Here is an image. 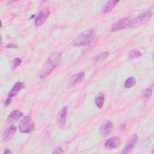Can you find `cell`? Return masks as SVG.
<instances>
[{
  "label": "cell",
  "instance_id": "14",
  "mask_svg": "<svg viewBox=\"0 0 154 154\" xmlns=\"http://www.w3.org/2000/svg\"><path fill=\"white\" fill-rule=\"evenodd\" d=\"M23 116L22 112H21L19 109L13 110L11 112V113L8 115L7 117V122L8 123H13L14 122L19 120Z\"/></svg>",
  "mask_w": 154,
  "mask_h": 154
},
{
  "label": "cell",
  "instance_id": "15",
  "mask_svg": "<svg viewBox=\"0 0 154 154\" xmlns=\"http://www.w3.org/2000/svg\"><path fill=\"white\" fill-rule=\"evenodd\" d=\"M119 2V1L110 0L106 1L102 8V12L103 13H107L111 11Z\"/></svg>",
  "mask_w": 154,
  "mask_h": 154
},
{
  "label": "cell",
  "instance_id": "24",
  "mask_svg": "<svg viewBox=\"0 0 154 154\" xmlns=\"http://www.w3.org/2000/svg\"><path fill=\"white\" fill-rule=\"evenodd\" d=\"M11 153V152L9 149H5L4 152H3L4 154H7V153Z\"/></svg>",
  "mask_w": 154,
  "mask_h": 154
},
{
  "label": "cell",
  "instance_id": "10",
  "mask_svg": "<svg viewBox=\"0 0 154 154\" xmlns=\"http://www.w3.org/2000/svg\"><path fill=\"white\" fill-rule=\"evenodd\" d=\"M16 131V127L13 125H11L5 130H4L2 135V141L4 143L7 142L9 141L14 135Z\"/></svg>",
  "mask_w": 154,
  "mask_h": 154
},
{
  "label": "cell",
  "instance_id": "17",
  "mask_svg": "<svg viewBox=\"0 0 154 154\" xmlns=\"http://www.w3.org/2000/svg\"><path fill=\"white\" fill-rule=\"evenodd\" d=\"M109 55L108 52H102L96 55L94 58L93 60L94 62L96 63H99L100 61H103L105 59H106Z\"/></svg>",
  "mask_w": 154,
  "mask_h": 154
},
{
  "label": "cell",
  "instance_id": "22",
  "mask_svg": "<svg viewBox=\"0 0 154 154\" xmlns=\"http://www.w3.org/2000/svg\"><path fill=\"white\" fill-rule=\"evenodd\" d=\"M63 152H64L61 147H58V148L55 149V150L53 152V153H61Z\"/></svg>",
  "mask_w": 154,
  "mask_h": 154
},
{
  "label": "cell",
  "instance_id": "13",
  "mask_svg": "<svg viewBox=\"0 0 154 154\" xmlns=\"http://www.w3.org/2000/svg\"><path fill=\"white\" fill-rule=\"evenodd\" d=\"M138 140V137L136 134H134L131 138L128 141V142L126 143V144L125 145V146L124 147L123 150H122V153L123 154H126V153H128L129 152L131 151L132 149H133V148L134 147L137 141Z\"/></svg>",
  "mask_w": 154,
  "mask_h": 154
},
{
  "label": "cell",
  "instance_id": "18",
  "mask_svg": "<svg viewBox=\"0 0 154 154\" xmlns=\"http://www.w3.org/2000/svg\"><path fill=\"white\" fill-rule=\"evenodd\" d=\"M136 83V79L134 77H130L128 78L125 83H124V86L125 88H131L132 86H134Z\"/></svg>",
  "mask_w": 154,
  "mask_h": 154
},
{
  "label": "cell",
  "instance_id": "23",
  "mask_svg": "<svg viewBox=\"0 0 154 154\" xmlns=\"http://www.w3.org/2000/svg\"><path fill=\"white\" fill-rule=\"evenodd\" d=\"M6 47H7V48L14 49V48H17L18 46H17V45H16V44H13V43H10V44L7 45Z\"/></svg>",
  "mask_w": 154,
  "mask_h": 154
},
{
  "label": "cell",
  "instance_id": "16",
  "mask_svg": "<svg viewBox=\"0 0 154 154\" xmlns=\"http://www.w3.org/2000/svg\"><path fill=\"white\" fill-rule=\"evenodd\" d=\"M104 100H105V96L103 93L102 92L99 93L95 98V103L96 106L99 108H102L104 103Z\"/></svg>",
  "mask_w": 154,
  "mask_h": 154
},
{
  "label": "cell",
  "instance_id": "5",
  "mask_svg": "<svg viewBox=\"0 0 154 154\" xmlns=\"http://www.w3.org/2000/svg\"><path fill=\"white\" fill-rule=\"evenodd\" d=\"M24 86H25L24 84L22 82H20V81L17 82L14 85L13 88L9 91V93L8 94V96H7V98L6 99V100L4 102V105L5 106H8L11 103L12 98L14 96H15L17 94V93L24 87Z\"/></svg>",
  "mask_w": 154,
  "mask_h": 154
},
{
  "label": "cell",
  "instance_id": "21",
  "mask_svg": "<svg viewBox=\"0 0 154 154\" xmlns=\"http://www.w3.org/2000/svg\"><path fill=\"white\" fill-rule=\"evenodd\" d=\"M22 63V60L19 58H16L14 60H13L12 62V68L16 69L17 66H19Z\"/></svg>",
  "mask_w": 154,
  "mask_h": 154
},
{
  "label": "cell",
  "instance_id": "4",
  "mask_svg": "<svg viewBox=\"0 0 154 154\" xmlns=\"http://www.w3.org/2000/svg\"><path fill=\"white\" fill-rule=\"evenodd\" d=\"M35 128V123L30 116H25L19 122V128L22 133H29L32 131Z\"/></svg>",
  "mask_w": 154,
  "mask_h": 154
},
{
  "label": "cell",
  "instance_id": "9",
  "mask_svg": "<svg viewBox=\"0 0 154 154\" xmlns=\"http://www.w3.org/2000/svg\"><path fill=\"white\" fill-rule=\"evenodd\" d=\"M120 144V139L118 137H112L108 138L104 143V146L108 149L117 148Z\"/></svg>",
  "mask_w": 154,
  "mask_h": 154
},
{
  "label": "cell",
  "instance_id": "7",
  "mask_svg": "<svg viewBox=\"0 0 154 154\" xmlns=\"http://www.w3.org/2000/svg\"><path fill=\"white\" fill-rule=\"evenodd\" d=\"M130 17H124L118 20L112 26V32H116L126 28L130 23Z\"/></svg>",
  "mask_w": 154,
  "mask_h": 154
},
{
  "label": "cell",
  "instance_id": "6",
  "mask_svg": "<svg viewBox=\"0 0 154 154\" xmlns=\"http://www.w3.org/2000/svg\"><path fill=\"white\" fill-rule=\"evenodd\" d=\"M49 14H50V10L49 8L46 7L43 8L40 11V13H38V14L37 15V16L35 19V22H34L35 25L36 26H40L42 24H43V23L46 21L47 18L49 17Z\"/></svg>",
  "mask_w": 154,
  "mask_h": 154
},
{
  "label": "cell",
  "instance_id": "11",
  "mask_svg": "<svg viewBox=\"0 0 154 154\" xmlns=\"http://www.w3.org/2000/svg\"><path fill=\"white\" fill-rule=\"evenodd\" d=\"M85 78V73L83 72H79L73 75L69 80V85L70 87H75L80 84Z\"/></svg>",
  "mask_w": 154,
  "mask_h": 154
},
{
  "label": "cell",
  "instance_id": "19",
  "mask_svg": "<svg viewBox=\"0 0 154 154\" xmlns=\"http://www.w3.org/2000/svg\"><path fill=\"white\" fill-rule=\"evenodd\" d=\"M141 55V52H140L139 51H137V50H132L129 54V57L131 59L140 57Z\"/></svg>",
  "mask_w": 154,
  "mask_h": 154
},
{
  "label": "cell",
  "instance_id": "12",
  "mask_svg": "<svg viewBox=\"0 0 154 154\" xmlns=\"http://www.w3.org/2000/svg\"><path fill=\"white\" fill-rule=\"evenodd\" d=\"M67 114V108L66 106H64L63 108H61V109L59 111L57 115V122L58 125L61 127L64 126V125L66 123Z\"/></svg>",
  "mask_w": 154,
  "mask_h": 154
},
{
  "label": "cell",
  "instance_id": "20",
  "mask_svg": "<svg viewBox=\"0 0 154 154\" xmlns=\"http://www.w3.org/2000/svg\"><path fill=\"white\" fill-rule=\"evenodd\" d=\"M152 94V90L151 88H146L143 92V96L146 99L149 98Z\"/></svg>",
  "mask_w": 154,
  "mask_h": 154
},
{
  "label": "cell",
  "instance_id": "8",
  "mask_svg": "<svg viewBox=\"0 0 154 154\" xmlns=\"http://www.w3.org/2000/svg\"><path fill=\"white\" fill-rule=\"evenodd\" d=\"M112 123L109 120H106L102 124V125L100 127L99 131L100 134H102L103 136H107L112 132Z\"/></svg>",
  "mask_w": 154,
  "mask_h": 154
},
{
  "label": "cell",
  "instance_id": "3",
  "mask_svg": "<svg viewBox=\"0 0 154 154\" xmlns=\"http://www.w3.org/2000/svg\"><path fill=\"white\" fill-rule=\"evenodd\" d=\"M152 16V13L150 10H147L134 18L129 23V26L131 28L138 27L141 26L147 23Z\"/></svg>",
  "mask_w": 154,
  "mask_h": 154
},
{
  "label": "cell",
  "instance_id": "1",
  "mask_svg": "<svg viewBox=\"0 0 154 154\" xmlns=\"http://www.w3.org/2000/svg\"><path fill=\"white\" fill-rule=\"evenodd\" d=\"M62 56V52H57L52 54L45 63L40 72V78H45L59 65Z\"/></svg>",
  "mask_w": 154,
  "mask_h": 154
},
{
  "label": "cell",
  "instance_id": "2",
  "mask_svg": "<svg viewBox=\"0 0 154 154\" xmlns=\"http://www.w3.org/2000/svg\"><path fill=\"white\" fill-rule=\"evenodd\" d=\"M95 31L93 29H89L79 34L73 40V45L75 46H82L86 45L94 39Z\"/></svg>",
  "mask_w": 154,
  "mask_h": 154
}]
</instances>
